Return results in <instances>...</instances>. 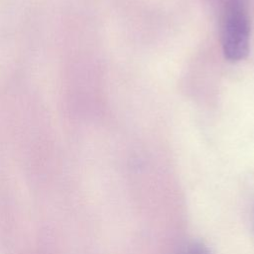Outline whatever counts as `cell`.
Wrapping results in <instances>:
<instances>
[{"mask_svg":"<svg viewBox=\"0 0 254 254\" xmlns=\"http://www.w3.org/2000/svg\"><path fill=\"white\" fill-rule=\"evenodd\" d=\"M185 254H210V252L202 243L192 242L189 245Z\"/></svg>","mask_w":254,"mask_h":254,"instance_id":"cell-2","label":"cell"},{"mask_svg":"<svg viewBox=\"0 0 254 254\" xmlns=\"http://www.w3.org/2000/svg\"><path fill=\"white\" fill-rule=\"evenodd\" d=\"M250 22L247 9L241 0H230L222 17L221 42L225 58L238 62L249 52Z\"/></svg>","mask_w":254,"mask_h":254,"instance_id":"cell-1","label":"cell"}]
</instances>
